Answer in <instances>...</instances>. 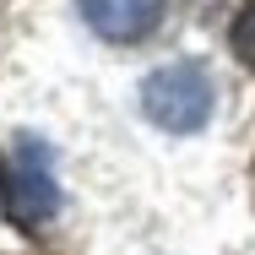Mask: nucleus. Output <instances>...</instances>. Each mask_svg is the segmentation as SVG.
Returning <instances> with one entry per match:
<instances>
[{
  "label": "nucleus",
  "instance_id": "7ed1b4c3",
  "mask_svg": "<svg viewBox=\"0 0 255 255\" xmlns=\"http://www.w3.org/2000/svg\"><path fill=\"white\" fill-rule=\"evenodd\" d=\"M76 5L82 22L109 44H141L168 11V0H76Z\"/></svg>",
  "mask_w": 255,
  "mask_h": 255
},
{
  "label": "nucleus",
  "instance_id": "20e7f679",
  "mask_svg": "<svg viewBox=\"0 0 255 255\" xmlns=\"http://www.w3.org/2000/svg\"><path fill=\"white\" fill-rule=\"evenodd\" d=\"M228 44H234V54L245 60V65H255V0L234 16V27H228Z\"/></svg>",
  "mask_w": 255,
  "mask_h": 255
},
{
  "label": "nucleus",
  "instance_id": "f03ea898",
  "mask_svg": "<svg viewBox=\"0 0 255 255\" xmlns=\"http://www.w3.org/2000/svg\"><path fill=\"white\" fill-rule=\"evenodd\" d=\"M0 206L16 228H38L60 212V185H54V163L44 141H33V136L16 141V152L0 174Z\"/></svg>",
  "mask_w": 255,
  "mask_h": 255
},
{
  "label": "nucleus",
  "instance_id": "f257e3e1",
  "mask_svg": "<svg viewBox=\"0 0 255 255\" xmlns=\"http://www.w3.org/2000/svg\"><path fill=\"white\" fill-rule=\"evenodd\" d=\"M212 103H217V87H212L206 65H196V60H168L141 82V114L168 136L201 130L212 120Z\"/></svg>",
  "mask_w": 255,
  "mask_h": 255
}]
</instances>
